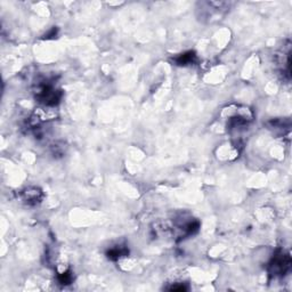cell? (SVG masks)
<instances>
[{
    "label": "cell",
    "mask_w": 292,
    "mask_h": 292,
    "mask_svg": "<svg viewBox=\"0 0 292 292\" xmlns=\"http://www.w3.org/2000/svg\"><path fill=\"white\" fill-rule=\"evenodd\" d=\"M33 94L42 106L49 107L56 106L63 97V92L56 87L53 79L49 78L38 79L33 88Z\"/></svg>",
    "instance_id": "cell-2"
},
{
    "label": "cell",
    "mask_w": 292,
    "mask_h": 292,
    "mask_svg": "<svg viewBox=\"0 0 292 292\" xmlns=\"http://www.w3.org/2000/svg\"><path fill=\"white\" fill-rule=\"evenodd\" d=\"M206 8L202 7L201 11V16L202 18H207L211 21V19H218L219 17L224 16V15L230 11V3L226 2H209V3H204ZM220 19V18H219Z\"/></svg>",
    "instance_id": "cell-4"
},
{
    "label": "cell",
    "mask_w": 292,
    "mask_h": 292,
    "mask_svg": "<svg viewBox=\"0 0 292 292\" xmlns=\"http://www.w3.org/2000/svg\"><path fill=\"white\" fill-rule=\"evenodd\" d=\"M56 33H57V29L56 28H53L51 31H49L47 34H44V38L43 39H51L53 37H56Z\"/></svg>",
    "instance_id": "cell-12"
},
{
    "label": "cell",
    "mask_w": 292,
    "mask_h": 292,
    "mask_svg": "<svg viewBox=\"0 0 292 292\" xmlns=\"http://www.w3.org/2000/svg\"><path fill=\"white\" fill-rule=\"evenodd\" d=\"M106 258L110 259L112 261H117L119 259L123 258V257H127L129 255V249L125 244H117L113 245L111 248H108L106 250Z\"/></svg>",
    "instance_id": "cell-7"
},
{
    "label": "cell",
    "mask_w": 292,
    "mask_h": 292,
    "mask_svg": "<svg viewBox=\"0 0 292 292\" xmlns=\"http://www.w3.org/2000/svg\"><path fill=\"white\" fill-rule=\"evenodd\" d=\"M21 200L27 206L34 207L41 204L43 200V192L36 186H30L21 192Z\"/></svg>",
    "instance_id": "cell-6"
},
{
    "label": "cell",
    "mask_w": 292,
    "mask_h": 292,
    "mask_svg": "<svg viewBox=\"0 0 292 292\" xmlns=\"http://www.w3.org/2000/svg\"><path fill=\"white\" fill-rule=\"evenodd\" d=\"M291 268V257L284 250H276L269 260L267 271L272 278H283Z\"/></svg>",
    "instance_id": "cell-3"
},
{
    "label": "cell",
    "mask_w": 292,
    "mask_h": 292,
    "mask_svg": "<svg viewBox=\"0 0 292 292\" xmlns=\"http://www.w3.org/2000/svg\"><path fill=\"white\" fill-rule=\"evenodd\" d=\"M66 152V145L63 142H56L52 145V154L54 156H63Z\"/></svg>",
    "instance_id": "cell-10"
},
{
    "label": "cell",
    "mask_w": 292,
    "mask_h": 292,
    "mask_svg": "<svg viewBox=\"0 0 292 292\" xmlns=\"http://www.w3.org/2000/svg\"><path fill=\"white\" fill-rule=\"evenodd\" d=\"M174 61L176 63V65H179V66L191 65V64L196 62V54L193 51L182 53L174 58Z\"/></svg>",
    "instance_id": "cell-8"
},
{
    "label": "cell",
    "mask_w": 292,
    "mask_h": 292,
    "mask_svg": "<svg viewBox=\"0 0 292 292\" xmlns=\"http://www.w3.org/2000/svg\"><path fill=\"white\" fill-rule=\"evenodd\" d=\"M190 288L186 285V283H172L170 286H168L167 290L169 291H179V292H184L187 291Z\"/></svg>",
    "instance_id": "cell-11"
},
{
    "label": "cell",
    "mask_w": 292,
    "mask_h": 292,
    "mask_svg": "<svg viewBox=\"0 0 292 292\" xmlns=\"http://www.w3.org/2000/svg\"><path fill=\"white\" fill-rule=\"evenodd\" d=\"M221 117L226 120L227 131L231 133L244 130L254 120V112L249 107L242 105H230L222 108Z\"/></svg>",
    "instance_id": "cell-1"
},
{
    "label": "cell",
    "mask_w": 292,
    "mask_h": 292,
    "mask_svg": "<svg viewBox=\"0 0 292 292\" xmlns=\"http://www.w3.org/2000/svg\"><path fill=\"white\" fill-rule=\"evenodd\" d=\"M57 281L61 285H70L73 282V274L70 269H64L57 274Z\"/></svg>",
    "instance_id": "cell-9"
},
{
    "label": "cell",
    "mask_w": 292,
    "mask_h": 292,
    "mask_svg": "<svg viewBox=\"0 0 292 292\" xmlns=\"http://www.w3.org/2000/svg\"><path fill=\"white\" fill-rule=\"evenodd\" d=\"M240 152H241L240 142L226 143V144L217 148V158L222 161L234 160L239 156Z\"/></svg>",
    "instance_id": "cell-5"
}]
</instances>
